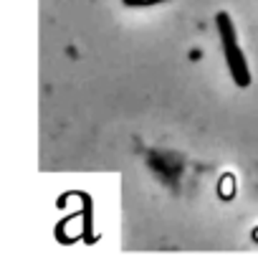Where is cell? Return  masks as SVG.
Wrapping results in <instances>:
<instances>
[{
  "label": "cell",
  "mask_w": 258,
  "mask_h": 256,
  "mask_svg": "<svg viewBox=\"0 0 258 256\" xmlns=\"http://www.w3.org/2000/svg\"><path fill=\"white\" fill-rule=\"evenodd\" d=\"M215 26H218V33H220V43H223V56H225V64L230 69V76L233 81L245 89L250 84V71H248V64H245V56H243V48L238 46V36H235V28H233V21L225 11L215 13Z\"/></svg>",
  "instance_id": "obj_1"
},
{
  "label": "cell",
  "mask_w": 258,
  "mask_h": 256,
  "mask_svg": "<svg viewBox=\"0 0 258 256\" xmlns=\"http://www.w3.org/2000/svg\"><path fill=\"white\" fill-rule=\"evenodd\" d=\"M126 8H150V6H160L165 0H121Z\"/></svg>",
  "instance_id": "obj_2"
}]
</instances>
